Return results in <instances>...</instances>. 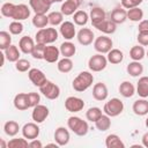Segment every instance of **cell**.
<instances>
[{"label": "cell", "mask_w": 148, "mask_h": 148, "mask_svg": "<svg viewBox=\"0 0 148 148\" xmlns=\"http://www.w3.org/2000/svg\"><path fill=\"white\" fill-rule=\"evenodd\" d=\"M3 131L8 136H15L20 131V125L15 120H8L3 125Z\"/></svg>", "instance_id": "836d02e7"}, {"label": "cell", "mask_w": 148, "mask_h": 148, "mask_svg": "<svg viewBox=\"0 0 148 148\" xmlns=\"http://www.w3.org/2000/svg\"><path fill=\"white\" fill-rule=\"evenodd\" d=\"M119 92L123 97L130 98L135 94V87L130 81H123L119 86Z\"/></svg>", "instance_id": "cb8c5ba5"}, {"label": "cell", "mask_w": 148, "mask_h": 148, "mask_svg": "<svg viewBox=\"0 0 148 148\" xmlns=\"http://www.w3.org/2000/svg\"><path fill=\"white\" fill-rule=\"evenodd\" d=\"M94 82V75L90 73V72H87V71H83L81 73L77 74V76L73 80L72 82V87L75 91L77 92H83L86 91L89 87H91Z\"/></svg>", "instance_id": "6da1fadb"}, {"label": "cell", "mask_w": 148, "mask_h": 148, "mask_svg": "<svg viewBox=\"0 0 148 148\" xmlns=\"http://www.w3.org/2000/svg\"><path fill=\"white\" fill-rule=\"evenodd\" d=\"M138 43L142 46H148V31H140L138 34Z\"/></svg>", "instance_id": "f907efd6"}, {"label": "cell", "mask_w": 148, "mask_h": 148, "mask_svg": "<svg viewBox=\"0 0 148 148\" xmlns=\"http://www.w3.org/2000/svg\"><path fill=\"white\" fill-rule=\"evenodd\" d=\"M7 147H9V148H27V147H29V142H28V139H25L24 136L15 138V139H12L8 141Z\"/></svg>", "instance_id": "ab89813d"}, {"label": "cell", "mask_w": 148, "mask_h": 148, "mask_svg": "<svg viewBox=\"0 0 148 148\" xmlns=\"http://www.w3.org/2000/svg\"><path fill=\"white\" fill-rule=\"evenodd\" d=\"M108 95H109V90H108V87L105 83L103 82H98V83H95L94 87H92V97L96 99V101H105L108 98Z\"/></svg>", "instance_id": "5bb4252c"}, {"label": "cell", "mask_w": 148, "mask_h": 148, "mask_svg": "<svg viewBox=\"0 0 148 148\" xmlns=\"http://www.w3.org/2000/svg\"><path fill=\"white\" fill-rule=\"evenodd\" d=\"M29 5L35 14H46L51 7L44 0H29Z\"/></svg>", "instance_id": "7402d4cb"}, {"label": "cell", "mask_w": 148, "mask_h": 148, "mask_svg": "<svg viewBox=\"0 0 148 148\" xmlns=\"http://www.w3.org/2000/svg\"><path fill=\"white\" fill-rule=\"evenodd\" d=\"M106 59H108V62H111L113 65H117V64H120L124 59V53L123 51H120L119 49H111L109 52H108V56H106Z\"/></svg>", "instance_id": "f546056e"}, {"label": "cell", "mask_w": 148, "mask_h": 148, "mask_svg": "<svg viewBox=\"0 0 148 148\" xmlns=\"http://www.w3.org/2000/svg\"><path fill=\"white\" fill-rule=\"evenodd\" d=\"M76 38H77V42L81 45L88 46V45H90L94 42L95 36H94V32H92L91 29H89V28H82V29L79 30V32L76 35Z\"/></svg>", "instance_id": "7c38bea8"}, {"label": "cell", "mask_w": 148, "mask_h": 148, "mask_svg": "<svg viewBox=\"0 0 148 148\" xmlns=\"http://www.w3.org/2000/svg\"><path fill=\"white\" fill-rule=\"evenodd\" d=\"M12 45V36L7 31H0V49L5 51Z\"/></svg>", "instance_id": "7bdbcfd3"}, {"label": "cell", "mask_w": 148, "mask_h": 148, "mask_svg": "<svg viewBox=\"0 0 148 148\" xmlns=\"http://www.w3.org/2000/svg\"><path fill=\"white\" fill-rule=\"evenodd\" d=\"M45 44H40V43H36L32 52H31V56L34 59H37V60H40V59H44V51H45Z\"/></svg>", "instance_id": "ee69618b"}, {"label": "cell", "mask_w": 148, "mask_h": 148, "mask_svg": "<svg viewBox=\"0 0 148 148\" xmlns=\"http://www.w3.org/2000/svg\"><path fill=\"white\" fill-rule=\"evenodd\" d=\"M59 50H60V54L64 56V57H66V58H72L75 54V52H76L75 45L72 42H69V40L61 43Z\"/></svg>", "instance_id": "4316f807"}, {"label": "cell", "mask_w": 148, "mask_h": 148, "mask_svg": "<svg viewBox=\"0 0 148 148\" xmlns=\"http://www.w3.org/2000/svg\"><path fill=\"white\" fill-rule=\"evenodd\" d=\"M73 1H74V2H75L77 6H79V7H80V6L82 5V2H83V0H73Z\"/></svg>", "instance_id": "6f0895ef"}, {"label": "cell", "mask_w": 148, "mask_h": 148, "mask_svg": "<svg viewBox=\"0 0 148 148\" xmlns=\"http://www.w3.org/2000/svg\"><path fill=\"white\" fill-rule=\"evenodd\" d=\"M126 71L127 73L133 76V77H136V76H140L142 73H143V66L140 61H135L133 60L132 62H130L126 67Z\"/></svg>", "instance_id": "83f0119b"}, {"label": "cell", "mask_w": 148, "mask_h": 148, "mask_svg": "<svg viewBox=\"0 0 148 148\" xmlns=\"http://www.w3.org/2000/svg\"><path fill=\"white\" fill-rule=\"evenodd\" d=\"M36 43L40 44H52L58 39V31L54 28H42L36 32Z\"/></svg>", "instance_id": "3957f363"}, {"label": "cell", "mask_w": 148, "mask_h": 148, "mask_svg": "<svg viewBox=\"0 0 148 148\" xmlns=\"http://www.w3.org/2000/svg\"><path fill=\"white\" fill-rule=\"evenodd\" d=\"M15 7H16V5H14L12 2H5L1 6V14L5 17L12 18L13 17V14H14V10H15Z\"/></svg>", "instance_id": "f6af8a7d"}, {"label": "cell", "mask_w": 148, "mask_h": 148, "mask_svg": "<svg viewBox=\"0 0 148 148\" xmlns=\"http://www.w3.org/2000/svg\"><path fill=\"white\" fill-rule=\"evenodd\" d=\"M141 140H142V146L146 147V148H148V132L142 135V139Z\"/></svg>", "instance_id": "db71d44e"}, {"label": "cell", "mask_w": 148, "mask_h": 148, "mask_svg": "<svg viewBox=\"0 0 148 148\" xmlns=\"http://www.w3.org/2000/svg\"><path fill=\"white\" fill-rule=\"evenodd\" d=\"M71 135L67 128L60 126L54 131V141L61 147V146H66L69 142Z\"/></svg>", "instance_id": "9a60e30c"}, {"label": "cell", "mask_w": 148, "mask_h": 148, "mask_svg": "<svg viewBox=\"0 0 148 148\" xmlns=\"http://www.w3.org/2000/svg\"><path fill=\"white\" fill-rule=\"evenodd\" d=\"M136 94L142 98L148 97V76H141L139 79L136 83Z\"/></svg>", "instance_id": "f1b7e54d"}, {"label": "cell", "mask_w": 148, "mask_h": 148, "mask_svg": "<svg viewBox=\"0 0 148 148\" xmlns=\"http://www.w3.org/2000/svg\"><path fill=\"white\" fill-rule=\"evenodd\" d=\"M146 127L148 128V117H147V119H146Z\"/></svg>", "instance_id": "91938a15"}, {"label": "cell", "mask_w": 148, "mask_h": 148, "mask_svg": "<svg viewBox=\"0 0 148 148\" xmlns=\"http://www.w3.org/2000/svg\"><path fill=\"white\" fill-rule=\"evenodd\" d=\"M67 126L74 134H76L79 136H84L89 131L88 123L86 120L81 119L80 117H76V116H72L68 118Z\"/></svg>", "instance_id": "7a4b0ae2"}, {"label": "cell", "mask_w": 148, "mask_h": 148, "mask_svg": "<svg viewBox=\"0 0 148 148\" xmlns=\"http://www.w3.org/2000/svg\"><path fill=\"white\" fill-rule=\"evenodd\" d=\"M89 18L91 20L92 27L96 25V24H98L99 22L104 21V20H105V12H104V9H102L101 7H94V8L90 10Z\"/></svg>", "instance_id": "603a6c76"}, {"label": "cell", "mask_w": 148, "mask_h": 148, "mask_svg": "<svg viewBox=\"0 0 148 148\" xmlns=\"http://www.w3.org/2000/svg\"><path fill=\"white\" fill-rule=\"evenodd\" d=\"M130 57L132 58V60L135 61H140L146 57V51L143 49L142 45H134L132 46V49L130 50Z\"/></svg>", "instance_id": "1f68e13d"}, {"label": "cell", "mask_w": 148, "mask_h": 148, "mask_svg": "<svg viewBox=\"0 0 148 148\" xmlns=\"http://www.w3.org/2000/svg\"><path fill=\"white\" fill-rule=\"evenodd\" d=\"M3 53L6 56V59L9 62H16L20 59V51H18L17 46H15V45H10L9 47H7L3 51Z\"/></svg>", "instance_id": "e575fe53"}, {"label": "cell", "mask_w": 148, "mask_h": 148, "mask_svg": "<svg viewBox=\"0 0 148 148\" xmlns=\"http://www.w3.org/2000/svg\"><path fill=\"white\" fill-rule=\"evenodd\" d=\"M132 110L136 116H146V114H148V101L145 99V98L136 99L133 103Z\"/></svg>", "instance_id": "44dd1931"}, {"label": "cell", "mask_w": 148, "mask_h": 148, "mask_svg": "<svg viewBox=\"0 0 148 148\" xmlns=\"http://www.w3.org/2000/svg\"><path fill=\"white\" fill-rule=\"evenodd\" d=\"M35 45H36V44H35L34 39H32L31 37H29V36H23V37H21V39H20V42H18V47H20V50H21L23 53H25V54H31V52H32Z\"/></svg>", "instance_id": "d6986e66"}, {"label": "cell", "mask_w": 148, "mask_h": 148, "mask_svg": "<svg viewBox=\"0 0 148 148\" xmlns=\"http://www.w3.org/2000/svg\"><path fill=\"white\" fill-rule=\"evenodd\" d=\"M29 147H30V148H42V147H43V143H42L38 139H34V140H30Z\"/></svg>", "instance_id": "816d5d0a"}, {"label": "cell", "mask_w": 148, "mask_h": 148, "mask_svg": "<svg viewBox=\"0 0 148 148\" xmlns=\"http://www.w3.org/2000/svg\"><path fill=\"white\" fill-rule=\"evenodd\" d=\"M110 20L112 22H114L116 24H121L127 20V10L124 7H116L114 9H112L111 15H110Z\"/></svg>", "instance_id": "e0dca14e"}, {"label": "cell", "mask_w": 148, "mask_h": 148, "mask_svg": "<svg viewBox=\"0 0 148 148\" xmlns=\"http://www.w3.org/2000/svg\"><path fill=\"white\" fill-rule=\"evenodd\" d=\"M44 1H45L47 5H50V6H51L52 3H54V2H57V0H44Z\"/></svg>", "instance_id": "9f6ffc18"}, {"label": "cell", "mask_w": 148, "mask_h": 148, "mask_svg": "<svg viewBox=\"0 0 148 148\" xmlns=\"http://www.w3.org/2000/svg\"><path fill=\"white\" fill-rule=\"evenodd\" d=\"M22 135L28 139V140H34L37 139L39 135V127L37 125V123H27L23 125L22 127Z\"/></svg>", "instance_id": "30bf717a"}, {"label": "cell", "mask_w": 148, "mask_h": 148, "mask_svg": "<svg viewBox=\"0 0 148 148\" xmlns=\"http://www.w3.org/2000/svg\"><path fill=\"white\" fill-rule=\"evenodd\" d=\"M0 145H1V148H5V147H6V146H7V145H6V143H5V141H3V140H2V139H1V140H0Z\"/></svg>", "instance_id": "680465c9"}, {"label": "cell", "mask_w": 148, "mask_h": 148, "mask_svg": "<svg viewBox=\"0 0 148 148\" xmlns=\"http://www.w3.org/2000/svg\"><path fill=\"white\" fill-rule=\"evenodd\" d=\"M32 24L36 28H45L49 24V17L46 14H35L32 17Z\"/></svg>", "instance_id": "f35d334b"}, {"label": "cell", "mask_w": 148, "mask_h": 148, "mask_svg": "<svg viewBox=\"0 0 148 148\" xmlns=\"http://www.w3.org/2000/svg\"><path fill=\"white\" fill-rule=\"evenodd\" d=\"M13 103H14L15 109H17L20 111H24V110L29 109V104H28V101H27V94L25 92H20L17 95H15Z\"/></svg>", "instance_id": "d4e9b609"}, {"label": "cell", "mask_w": 148, "mask_h": 148, "mask_svg": "<svg viewBox=\"0 0 148 148\" xmlns=\"http://www.w3.org/2000/svg\"><path fill=\"white\" fill-rule=\"evenodd\" d=\"M94 28H96L97 30L102 31L103 34H106V35H110V34H113L117 29V24L114 22H112L111 20H104L102 22H99L98 24L94 25Z\"/></svg>", "instance_id": "ffe728a7"}, {"label": "cell", "mask_w": 148, "mask_h": 148, "mask_svg": "<svg viewBox=\"0 0 148 148\" xmlns=\"http://www.w3.org/2000/svg\"><path fill=\"white\" fill-rule=\"evenodd\" d=\"M28 77L32 82V84L36 86V87H38V88L42 87L47 81L45 74L40 69H38V68H30L28 71Z\"/></svg>", "instance_id": "9c48e42d"}, {"label": "cell", "mask_w": 148, "mask_h": 148, "mask_svg": "<svg viewBox=\"0 0 148 148\" xmlns=\"http://www.w3.org/2000/svg\"><path fill=\"white\" fill-rule=\"evenodd\" d=\"M49 23L51 25H60L64 20V14L61 12H51L49 15Z\"/></svg>", "instance_id": "b9f144b4"}, {"label": "cell", "mask_w": 148, "mask_h": 148, "mask_svg": "<svg viewBox=\"0 0 148 148\" xmlns=\"http://www.w3.org/2000/svg\"><path fill=\"white\" fill-rule=\"evenodd\" d=\"M95 126H96V128H97L98 131H101V132L108 131V130L110 128V126H111V119H110V117H109L108 114H102V116L95 121Z\"/></svg>", "instance_id": "d6a6232c"}, {"label": "cell", "mask_w": 148, "mask_h": 148, "mask_svg": "<svg viewBox=\"0 0 148 148\" xmlns=\"http://www.w3.org/2000/svg\"><path fill=\"white\" fill-rule=\"evenodd\" d=\"M15 68H16V71H18L21 73L28 72L30 69V61L27 59H18L15 62Z\"/></svg>", "instance_id": "7dc6e473"}, {"label": "cell", "mask_w": 148, "mask_h": 148, "mask_svg": "<svg viewBox=\"0 0 148 148\" xmlns=\"http://www.w3.org/2000/svg\"><path fill=\"white\" fill-rule=\"evenodd\" d=\"M138 29H139V32H140V31H148V20H142V21H140Z\"/></svg>", "instance_id": "f5cc1de1"}, {"label": "cell", "mask_w": 148, "mask_h": 148, "mask_svg": "<svg viewBox=\"0 0 148 148\" xmlns=\"http://www.w3.org/2000/svg\"><path fill=\"white\" fill-rule=\"evenodd\" d=\"M57 68H58V71L61 72V73H69V72L73 69V61H72V59L64 57L62 59H60V60L58 61Z\"/></svg>", "instance_id": "d590c367"}, {"label": "cell", "mask_w": 148, "mask_h": 148, "mask_svg": "<svg viewBox=\"0 0 148 148\" xmlns=\"http://www.w3.org/2000/svg\"><path fill=\"white\" fill-rule=\"evenodd\" d=\"M106 65H108V59L102 53H96L91 56L88 60V67L91 72H101L105 69Z\"/></svg>", "instance_id": "5b68a950"}, {"label": "cell", "mask_w": 148, "mask_h": 148, "mask_svg": "<svg viewBox=\"0 0 148 148\" xmlns=\"http://www.w3.org/2000/svg\"><path fill=\"white\" fill-rule=\"evenodd\" d=\"M0 56H1V65H0V66H3V62H5V58H6V56H5V53H1Z\"/></svg>", "instance_id": "11a10c76"}, {"label": "cell", "mask_w": 148, "mask_h": 148, "mask_svg": "<svg viewBox=\"0 0 148 148\" xmlns=\"http://www.w3.org/2000/svg\"><path fill=\"white\" fill-rule=\"evenodd\" d=\"M143 0H121V6L125 9H131L134 7H139V5L142 2Z\"/></svg>", "instance_id": "681fc988"}, {"label": "cell", "mask_w": 148, "mask_h": 148, "mask_svg": "<svg viewBox=\"0 0 148 148\" xmlns=\"http://www.w3.org/2000/svg\"><path fill=\"white\" fill-rule=\"evenodd\" d=\"M84 108V102L82 98L76 96H69L65 101V109L68 112H79Z\"/></svg>", "instance_id": "ba28073f"}, {"label": "cell", "mask_w": 148, "mask_h": 148, "mask_svg": "<svg viewBox=\"0 0 148 148\" xmlns=\"http://www.w3.org/2000/svg\"><path fill=\"white\" fill-rule=\"evenodd\" d=\"M103 111L109 117H117L124 111V103L117 97L111 98L104 104Z\"/></svg>", "instance_id": "277c9868"}, {"label": "cell", "mask_w": 148, "mask_h": 148, "mask_svg": "<svg viewBox=\"0 0 148 148\" xmlns=\"http://www.w3.org/2000/svg\"><path fill=\"white\" fill-rule=\"evenodd\" d=\"M146 56H147V57H148V50H147V52H146Z\"/></svg>", "instance_id": "6125c7cd"}, {"label": "cell", "mask_w": 148, "mask_h": 148, "mask_svg": "<svg viewBox=\"0 0 148 148\" xmlns=\"http://www.w3.org/2000/svg\"><path fill=\"white\" fill-rule=\"evenodd\" d=\"M39 91L47 98V99H57L60 96V88L56 83L51 81H46L42 87H39Z\"/></svg>", "instance_id": "8992f818"}, {"label": "cell", "mask_w": 148, "mask_h": 148, "mask_svg": "<svg viewBox=\"0 0 148 148\" xmlns=\"http://www.w3.org/2000/svg\"><path fill=\"white\" fill-rule=\"evenodd\" d=\"M73 20L76 25H86L89 20V15L84 10H76L73 14Z\"/></svg>", "instance_id": "8d00e7d4"}, {"label": "cell", "mask_w": 148, "mask_h": 148, "mask_svg": "<svg viewBox=\"0 0 148 148\" xmlns=\"http://www.w3.org/2000/svg\"><path fill=\"white\" fill-rule=\"evenodd\" d=\"M27 101L29 104V108H35L40 102V96L38 92H28L27 94Z\"/></svg>", "instance_id": "bcb514c9"}, {"label": "cell", "mask_w": 148, "mask_h": 148, "mask_svg": "<svg viewBox=\"0 0 148 148\" xmlns=\"http://www.w3.org/2000/svg\"><path fill=\"white\" fill-rule=\"evenodd\" d=\"M59 31H60V35L67 39V40H71L75 37L76 35V31H75V25L73 22L71 21H65L60 24V28H59Z\"/></svg>", "instance_id": "4fadbf2b"}, {"label": "cell", "mask_w": 148, "mask_h": 148, "mask_svg": "<svg viewBox=\"0 0 148 148\" xmlns=\"http://www.w3.org/2000/svg\"><path fill=\"white\" fill-rule=\"evenodd\" d=\"M102 114H103V113H102V110H101L99 108L92 106V108H89V109L87 110V112H86V118H87L89 121L95 123Z\"/></svg>", "instance_id": "60d3db41"}, {"label": "cell", "mask_w": 148, "mask_h": 148, "mask_svg": "<svg viewBox=\"0 0 148 148\" xmlns=\"http://www.w3.org/2000/svg\"><path fill=\"white\" fill-rule=\"evenodd\" d=\"M60 56V50L57 46L53 45H46L45 46V51H44V60L47 62H56L58 61Z\"/></svg>", "instance_id": "ac0fdd59"}, {"label": "cell", "mask_w": 148, "mask_h": 148, "mask_svg": "<svg viewBox=\"0 0 148 148\" xmlns=\"http://www.w3.org/2000/svg\"><path fill=\"white\" fill-rule=\"evenodd\" d=\"M105 147L106 148H125V143L117 134H109L105 138Z\"/></svg>", "instance_id": "484cf974"}, {"label": "cell", "mask_w": 148, "mask_h": 148, "mask_svg": "<svg viewBox=\"0 0 148 148\" xmlns=\"http://www.w3.org/2000/svg\"><path fill=\"white\" fill-rule=\"evenodd\" d=\"M49 109L45 106V105H42V104H38L32 110V113H31V118L35 123L37 124H40L43 121H45V119L49 117Z\"/></svg>", "instance_id": "8fae6325"}, {"label": "cell", "mask_w": 148, "mask_h": 148, "mask_svg": "<svg viewBox=\"0 0 148 148\" xmlns=\"http://www.w3.org/2000/svg\"><path fill=\"white\" fill-rule=\"evenodd\" d=\"M77 8H79V6L73 0H66L65 2H62L61 7H60V12L65 16H69V15H73L77 10Z\"/></svg>", "instance_id": "4dcf8cb0"}, {"label": "cell", "mask_w": 148, "mask_h": 148, "mask_svg": "<svg viewBox=\"0 0 148 148\" xmlns=\"http://www.w3.org/2000/svg\"><path fill=\"white\" fill-rule=\"evenodd\" d=\"M112 45H113L112 39L106 36H99L94 40V49L102 54L108 53L112 49Z\"/></svg>", "instance_id": "52a82bcc"}, {"label": "cell", "mask_w": 148, "mask_h": 148, "mask_svg": "<svg viewBox=\"0 0 148 148\" xmlns=\"http://www.w3.org/2000/svg\"><path fill=\"white\" fill-rule=\"evenodd\" d=\"M61 1H64V0H57V2H61Z\"/></svg>", "instance_id": "94428289"}, {"label": "cell", "mask_w": 148, "mask_h": 148, "mask_svg": "<svg viewBox=\"0 0 148 148\" xmlns=\"http://www.w3.org/2000/svg\"><path fill=\"white\" fill-rule=\"evenodd\" d=\"M29 16H30V8L24 3H20V5H16L12 18L14 21H23V20H27Z\"/></svg>", "instance_id": "2e32d148"}, {"label": "cell", "mask_w": 148, "mask_h": 148, "mask_svg": "<svg viewBox=\"0 0 148 148\" xmlns=\"http://www.w3.org/2000/svg\"><path fill=\"white\" fill-rule=\"evenodd\" d=\"M127 18L133 22H140L143 18V12L139 7H134L131 9H127Z\"/></svg>", "instance_id": "74e56055"}, {"label": "cell", "mask_w": 148, "mask_h": 148, "mask_svg": "<svg viewBox=\"0 0 148 148\" xmlns=\"http://www.w3.org/2000/svg\"><path fill=\"white\" fill-rule=\"evenodd\" d=\"M9 32L12 35H20L23 31V24L21 21H13L9 23Z\"/></svg>", "instance_id": "c3c4849f"}]
</instances>
